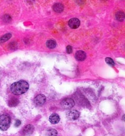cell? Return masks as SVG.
I'll return each mask as SVG.
<instances>
[{
  "mask_svg": "<svg viewBox=\"0 0 125 136\" xmlns=\"http://www.w3.org/2000/svg\"><path fill=\"white\" fill-rule=\"evenodd\" d=\"M53 9L54 10V11L56 13H61L62 11H63L64 9V7L63 4L60 3H55L53 6Z\"/></svg>",
  "mask_w": 125,
  "mask_h": 136,
  "instance_id": "10",
  "label": "cell"
},
{
  "mask_svg": "<svg viewBox=\"0 0 125 136\" xmlns=\"http://www.w3.org/2000/svg\"><path fill=\"white\" fill-rule=\"evenodd\" d=\"M34 128L32 125L28 124L24 128L22 133L24 135H31L34 131Z\"/></svg>",
  "mask_w": 125,
  "mask_h": 136,
  "instance_id": "7",
  "label": "cell"
},
{
  "mask_svg": "<svg viewBox=\"0 0 125 136\" xmlns=\"http://www.w3.org/2000/svg\"><path fill=\"white\" fill-rule=\"evenodd\" d=\"M29 84L25 80H20L14 82L10 86V91L15 95H21L27 91Z\"/></svg>",
  "mask_w": 125,
  "mask_h": 136,
  "instance_id": "1",
  "label": "cell"
},
{
  "mask_svg": "<svg viewBox=\"0 0 125 136\" xmlns=\"http://www.w3.org/2000/svg\"><path fill=\"white\" fill-rule=\"evenodd\" d=\"M116 17L117 20H119L120 22L123 21L124 19V14L123 12L121 11L117 12L116 14Z\"/></svg>",
  "mask_w": 125,
  "mask_h": 136,
  "instance_id": "13",
  "label": "cell"
},
{
  "mask_svg": "<svg viewBox=\"0 0 125 136\" xmlns=\"http://www.w3.org/2000/svg\"><path fill=\"white\" fill-rule=\"evenodd\" d=\"M46 46L48 47L50 49H53L56 46V42L53 40H49L47 41L46 43Z\"/></svg>",
  "mask_w": 125,
  "mask_h": 136,
  "instance_id": "12",
  "label": "cell"
},
{
  "mask_svg": "<svg viewBox=\"0 0 125 136\" xmlns=\"http://www.w3.org/2000/svg\"><path fill=\"white\" fill-rule=\"evenodd\" d=\"M66 49H67V53L68 54H71V53L73 52V48L71 46H68L67 47Z\"/></svg>",
  "mask_w": 125,
  "mask_h": 136,
  "instance_id": "17",
  "label": "cell"
},
{
  "mask_svg": "<svg viewBox=\"0 0 125 136\" xmlns=\"http://www.w3.org/2000/svg\"><path fill=\"white\" fill-rule=\"evenodd\" d=\"M21 124V121L19 120H17L16 121V122H15V126L16 127H18L19 126H20Z\"/></svg>",
  "mask_w": 125,
  "mask_h": 136,
  "instance_id": "18",
  "label": "cell"
},
{
  "mask_svg": "<svg viewBox=\"0 0 125 136\" xmlns=\"http://www.w3.org/2000/svg\"><path fill=\"white\" fill-rule=\"evenodd\" d=\"M67 116L68 119L70 120H76L79 119L80 116V113L76 110H72L68 112L67 113Z\"/></svg>",
  "mask_w": 125,
  "mask_h": 136,
  "instance_id": "5",
  "label": "cell"
},
{
  "mask_svg": "<svg viewBox=\"0 0 125 136\" xmlns=\"http://www.w3.org/2000/svg\"><path fill=\"white\" fill-rule=\"evenodd\" d=\"M105 62H106L107 64L110 65V66H114V61H113L112 58H111L110 57H106L105 58Z\"/></svg>",
  "mask_w": 125,
  "mask_h": 136,
  "instance_id": "16",
  "label": "cell"
},
{
  "mask_svg": "<svg viewBox=\"0 0 125 136\" xmlns=\"http://www.w3.org/2000/svg\"><path fill=\"white\" fill-rule=\"evenodd\" d=\"M19 103V100L16 98H12L8 102V106L10 107H16Z\"/></svg>",
  "mask_w": 125,
  "mask_h": 136,
  "instance_id": "11",
  "label": "cell"
},
{
  "mask_svg": "<svg viewBox=\"0 0 125 136\" xmlns=\"http://www.w3.org/2000/svg\"><path fill=\"white\" fill-rule=\"evenodd\" d=\"M76 60L78 61H83L86 58V54L84 51L82 50L77 51L75 55Z\"/></svg>",
  "mask_w": 125,
  "mask_h": 136,
  "instance_id": "8",
  "label": "cell"
},
{
  "mask_svg": "<svg viewBox=\"0 0 125 136\" xmlns=\"http://www.w3.org/2000/svg\"><path fill=\"white\" fill-rule=\"evenodd\" d=\"M11 37V33H7L3 36H2L1 38H0V43H3L5 41H8L9 40Z\"/></svg>",
  "mask_w": 125,
  "mask_h": 136,
  "instance_id": "14",
  "label": "cell"
},
{
  "mask_svg": "<svg viewBox=\"0 0 125 136\" xmlns=\"http://www.w3.org/2000/svg\"><path fill=\"white\" fill-rule=\"evenodd\" d=\"M46 100V97L43 94H39L37 96L35 97L34 99V103L37 106H42L43 105Z\"/></svg>",
  "mask_w": 125,
  "mask_h": 136,
  "instance_id": "4",
  "label": "cell"
},
{
  "mask_svg": "<svg viewBox=\"0 0 125 136\" xmlns=\"http://www.w3.org/2000/svg\"><path fill=\"white\" fill-rule=\"evenodd\" d=\"M68 25L69 27L73 29H76L78 28L80 25V21L79 19L74 18L69 20Z\"/></svg>",
  "mask_w": 125,
  "mask_h": 136,
  "instance_id": "6",
  "label": "cell"
},
{
  "mask_svg": "<svg viewBox=\"0 0 125 136\" xmlns=\"http://www.w3.org/2000/svg\"><path fill=\"white\" fill-rule=\"evenodd\" d=\"M61 104L62 107L64 109H70L74 107L75 101L71 98H65L61 101Z\"/></svg>",
  "mask_w": 125,
  "mask_h": 136,
  "instance_id": "3",
  "label": "cell"
},
{
  "mask_svg": "<svg viewBox=\"0 0 125 136\" xmlns=\"http://www.w3.org/2000/svg\"><path fill=\"white\" fill-rule=\"evenodd\" d=\"M57 132L55 129H50L47 132V136H57Z\"/></svg>",
  "mask_w": 125,
  "mask_h": 136,
  "instance_id": "15",
  "label": "cell"
},
{
  "mask_svg": "<svg viewBox=\"0 0 125 136\" xmlns=\"http://www.w3.org/2000/svg\"><path fill=\"white\" fill-rule=\"evenodd\" d=\"M60 120V118L59 115L57 114L54 113L52 114L49 117L50 122L53 124H56L57 123L59 122Z\"/></svg>",
  "mask_w": 125,
  "mask_h": 136,
  "instance_id": "9",
  "label": "cell"
},
{
  "mask_svg": "<svg viewBox=\"0 0 125 136\" xmlns=\"http://www.w3.org/2000/svg\"><path fill=\"white\" fill-rule=\"evenodd\" d=\"M11 124V117L8 114H3L0 116V129L6 131L9 129Z\"/></svg>",
  "mask_w": 125,
  "mask_h": 136,
  "instance_id": "2",
  "label": "cell"
}]
</instances>
